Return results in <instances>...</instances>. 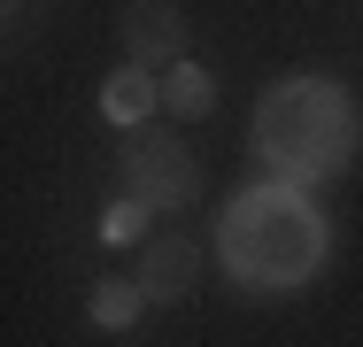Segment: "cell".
<instances>
[{"label": "cell", "mask_w": 363, "mask_h": 347, "mask_svg": "<svg viewBox=\"0 0 363 347\" xmlns=\"http://www.w3.org/2000/svg\"><path fill=\"white\" fill-rule=\"evenodd\" d=\"M217 255L232 271V285H247V293H294L325 263V216L309 201V186L263 178V186L232 193V208L217 224Z\"/></svg>", "instance_id": "1"}, {"label": "cell", "mask_w": 363, "mask_h": 347, "mask_svg": "<svg viewBox=\"0 0 363 347\" xmlns=\"http://www.w3.org/2000/svg\"><path fill=\"white\" fill-rule=\"evenodd\" d=\"M255 154L271 162V178L317 186L356 154V101L340 77H286L263 93L255 108Z\"/></svg>", "instance_id": "2"}, {"label": "cell", "mask_w": 363, "mask_h": 347, "mask_svg": "<svg viewBox=\"0 0 363 347\" xmlns=\"http://www.w3.org/2000/svg\"><path fill=\"white\" fill-rule=\"evenodd\" d=\"M124 193L162 208H194L201 201V162L186 139H170V124H132L124 132Z\"/></svg>", "instance_id": "3"}, {"label": "cell", "mask_w": 363, "mask_h": 347, "mask_svg": "<svg viewBox=\"0 0 363 347\" xmlns=\"http://www.w3.org/2000/svg\"><path fill=\"white\" fill-rule=\"evenodd\" d=\"M124 62L147 77H170L186 62V16L178 0H124Z\"/></svg>", "instance_id": "4"}, {"label": "cell", "mask_w": 363, "mask_h": 347, "mask_svg": "<svg viewBox=\"0 0 363 347\" xmlns=\"http://www.w3.org/2000/svg\"><path fill=\"white\" fill-rule=\"evenodd\" d=\"M194 285H201V247H194V239L162 232V239L140 247V293L147 301H186Z\"/></svg>", "instance_id": "5"}, {"label": "cell", "mask_w": 363, "mask_h": 347, "mask_svg": "<svg viewBox=\"0 0 363 347\" xmlns=\"http://www.w3.org/2000/svg\"><path fill=\"white\" fill-rule=\"evenodd\" d=\"M155 108H162V77H147V69H132V62L101 85V116H108V124H124V132L147 124Z\"/></svg>", "instance_id": "6"}, {"label": "cell", "mask_w": 363, "mask_h": 347, "mask_svg": "<svg viewBox=\"0 0 363 347\" xmlns=\"http://www.w3.org/2000/svg\"><path fill=\"white\" fill-rule=\"evenodd\" d=\"M217 108V77L201 62H178L162 77V116H178V124H194V116H209Z\"/></svg>", "instance_id": "7"}, {"label": "cell", "mask_w": 363, "mask_h": 347, "mask_svg": "<svg viewBox=\"0 0 363 347\" xmlns=\"http://www.w3.org/2000/svg\"><path fill=\"white\" fill-rule=\"evenodd\" d=\"M140 309H147L140 278H108V285H93V301H85V317H93L101 332H132V324H140Z\"/></svg>", "instance_id": "8"}, {"label": "cell", "mask_w": 363, "mask_h": 347, "mask_svg": "<svg viewBox=\"0 0 363 347\" xmlns=\"http://www.w3.org/2000/svg\"><path fill=\"white\" fill-rule=\"evenodd\" d=\"M147 216H155V208L124 193L116 208H101V239H108V247H132V239H140V247H147Z\"/></svg>", "instance_id": "9"}]
</instances>
